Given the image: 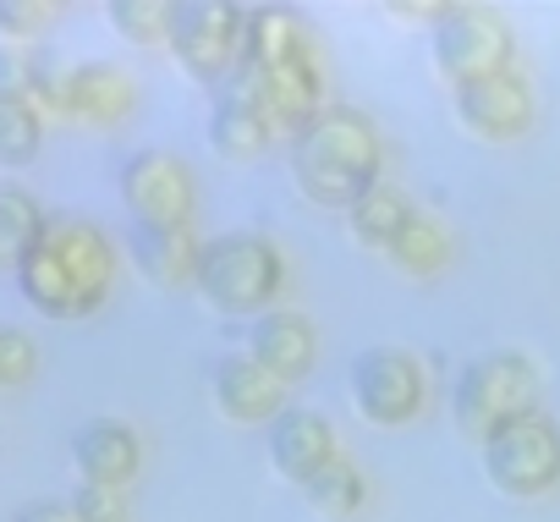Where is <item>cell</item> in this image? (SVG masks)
I'll use <instances>...</instances> for the list:
<instances>
[{
	"label": "cell",
	"mask_w": 560,
	"mask_h": 522,
	"mask_svg": "<svg viewBox=\"0 0 560 522\" xmlns=\"http://www.w3.org/2000/svg\"><path fill=\"white\" fill-rule=\"evenodd\" d=\"M121 204H127L132 225H192L198 182L182 154L138 149L132 160H121Z\"/></svg>",
	"instance_id": "10"
},
{
	"label": "cell",
	"mask_w": 560,
	"mask_h": 522,
	"mask_svg": "<svg viewBox=\"0 0 560 522\" xmlns=\"http://www.w3.org/2000/svg\"><path fill=\"white\" fill-rule=\"evenodd\" d=\"M28 72H34V56H28V50L0 45V105L28 100Z\"/></svg>",
	"instance_id": "28"
},
{
	"label": "cell",
	"mask_w": 560,
	"mask_h": 522,
	"mask_svg": "<svg viewBox=\"0 0 560 522\" xmlns=\"http://www.w3.org/2000/svg\"><path fill=\"white\" fill-rule=\"evenodd\" d=\"M242 34H247V12L231 7V0H176L165 50L192 83L220 89L242 67Z\"/></svg>",
	"instance_id": "9"
},
{
	"label": "cell",
	"mask_w": 560,
	"mask_h": 522,
	"mask_svg": "<svg viewBox=\"0 0 560 522\" xmlns=\"http://www.w3.org/2000/svg\"><path fill=\"white\" fill-rule=\"evenodd\" d=\"M451 111H456V127L472 132L478 143H516L533 127V89L522 72H500V78L451 89Z\"/></svg>",
	"instance_id": "11"
},
{
	"label": "cell",
	"mask_w": 560,
	"mask_h": 522,
	"mask_svg": "<svg viewBox=\"0 0 560 522\" xmlns=\"http://www.w3.org/2000/svg\"><path fill=\"white\" fill-rule=\"evenodd\" d=\"M538 413V369L522 352H483L456 369L451 385V418L467 440L494 434L500 424H516Z\"/></svg>",
	"instance_id": "5"
},
{
	"label": "cell",
	"mask_w": 560,
	"mask_h": 522,
	"mask_svg": "<svg viewBox=\"0 0 560 522\" xmlns=\"http://www.w3.org/2000/svg\"><path fill=\"white\" fill-rule=\"evenodd\" d=\"M429 56H434V72L451 89H462V83L516 72V34L489 7H451V12H434L429 23Z\"/></svg>",
	"instance_id": "6"
},
{
	"label": "cell",
	"mask_w": 560,
	"mask_h": 522,
	"mask_svg": "<svg viewBox=\"0 0 560 522\" xmlns=\"http://www.w3.org/2000/svg\"><path fill=\"white\" fill-rule=\"evenodd\" d=\"M105 23L138 50H154V45L171 39V7L165 0H110Z\"/></svg>",
	"instance_id": "24"
},
{
	"label": "cell",
	"mask_w": 560,
	"mask_h": 522,
	"mask_svg": "<svg viewBox=\"0 0 560 522\" xmlns=\"http://www.w3.org/2000/svg\"><path fill=\"white\" fill-rule=\"evenodd\" d=\"M287 165L314 209H352L374 182H385V138L369 111L330 105L292 138Z\"/></svg>",
	"instance_id": "3"
},
{
	"label": "cell",
	"mask_w": 560,
	"mask_h": 522,
	"mask_svg": "<svg viewBox=\"0 0 560 522\" xmlns=\"http://www.w3.org/2000/svg\"><path fill=\"white\" fill-rule=\"evenodd\" d=\"M39 231H45V204L18 182H0V270H18Z\"/></svg>",
	"instance_id": "21"
},
{
	"label": "cell",
	"mask_w": 560,
	"mask_h": 522,
	"mask_svg": "<svg viewBox=\"0 0 560 522\" xmlns=\"http://www.w3.org/2000/svg\"><path fill=\"white\" fill-rule=\"evenodd\" d=\"M385 258H390V265H396L401 276L429 281V276H440V270H445V258H451V236H445V225H440V220L412 214V220L401 225V236L385 247Z\"/></svg>",
	"instance_id": "20"
},
{
	"label": "cell",
	"mask_w": 560,
	"mask_h": 522,
	"mask_svg": "<svg viewBox=\"0 0 560 522\" xmlns=\"http://www.w3.org/2000/svg\"><path fill=\"white\" fill-rule=\"evenodd\" d=\"M72 522H127V489H105V484H78L67 495Z\"/></svg>",
	"instance_id": "26"
},
{
	"label": "cell",
	"mask_w": 560,
	"mask_h": 522,
	"mask_svg": "<svg viewBox=\"0 0 560 522\" xmlns=\"http://www.w3.org/2000/svg\"><path fill=\"white\" fill-rule=\"evenodd\" d=\"M247 358L264 363L280 385H292V380H308L314 363H319V330L308 314L298 309H269L253 320V336H247Z\"/></svg>",
	"instance_id": "15"
},
{
	"label": "cell",
	"mask_w": 560,
	"mask_h": 522,
	"mask_svg": "<svg viewBox=\"0 0 560 522\" xmlns=\"http://www.w3.org/2000/svg\"><path fill=\"white\" fill-rule=\"evenodd\" d=\"M209 396H214L225 424H264L269 429L287 413V385H280L264 363H253L247 352H225L209 369Z\"/></svg>",
	"instance_id": "14"
},
{
	"label": "cell",
	"mask_w": 560,
	"mask_h": 522,
	"mask_svg": "<svg viewBox=\"0 0 560 522\" xmlns=\"http://www.w3.org/2000/svg\"><path fill=\"white\" fill-rule=\"evenodd\" d=\"M50 23H56V7H50V0H0V34H7V45L39 39Z\"/></svg>",
	"instance_id": "27"
},
{
	"label": "cell",
	"mask_w": 560,
	"mask_h": 522,
	"mask_svg": "<svg viewBox=\"0 0 560 522\" xmlns=\"http://www.w3.org/2000/svg\"><path fill=\"white\" fill-rule=\"evenodd\" d=\"M132 105H138V89H132V78L116 61H78V67H67V116L72 121L116 127V121L132 116Z\"/></svg>",
	"instance_id": "18"
},
{
	"label": "cell",
	"mask_w": 560,
	"mask_h": 522,
	"mask_svg": "<svg viewBox=\"0 0 560 522\" xmlns=\"http://www.w3.org/2000/svg\"><path fill=\"white\" fill-rule=\"evenodd\" d=\"M12 522H72V511H67V500H28L12 511Z\"/></svg>",
	"instance_id": "29"
},
{
	"label": "cell",
	"mask_w": 560,
	"mask_h": 522,
	"mask_svg": "<svg viewBox=\"0 0 560 522\" xmlns=\"http://www.w3.org/2000/svg\"><path fill=\"white\" fill-rule=\"evenodd\" d=\"M303 500H308V511H319L325 522H352V517L369 506V478H363V467H352L347 456H336L314 484H303Z\"/></svg>",
	"instance_id": "22"
},
{
	"label": "cell",
	"mask_w": 560,
	"mask_h": 522,
	"mask_svg": "<svg viewBox=\"0 0 560 522\" xmlns=\"http://www.w3.org/2000/svg\"><path fill=\"white\" fill-rule=\"evenodd\" d=\"M34 369H39V347H34V336H23L18 325H0V391L28 385Z\"/></svg>",
	"instance_id": "25"
},
{
	"label": "cell",
	"mask_w": 560,
	"mask_h": 522,
	"mask_svg": "<svg viewBox=\"0 0 560 522\" xmlns=\"http://www.w3.org/2000/svg\"><path fill=\"white\" fill-rule=\"evenodd\" d=\"M347 391H352V407H358L363 424L407 429L429 407V369H423L418 352H407L396 341H380V347H363L352 358Z\"/></svg>",
	"instance_id": "8"
},
{
	"label": "cell",
	"mask_w": 560,
	"mask_h": 522,
	"mask_svg": "<svg viewBox=\"0 0 560 522\" xmlns=\"http://www.w3.org/2000/svg\"><path fill=\"white\" fill-rule=\"evenodd\" d=\"M275 138H280V127H275L269 105L258 100V89H253L242 72L225 78V83L214 89V105H209V149H214L220 160H231V165H247V160H258Z\"/></svg>",
	"instance_id": "12"
},
{
	"label": "cell",
	"mask_w": 560,
	"mask_h": 522,
	"mask_svg": "<svg viewBox=\"0 0 560 522\" xmlns=\"http://www.w3.org/2000/svg\"><path fill=\"white\" fill-rule=\"evenodd\" d=\"M45 143V116L34 100H12V105H0V165L18 171V165H34Z\"/></svg>",
	"instance_id": "23"
},
{
	"label": "cell",
	"mask_w": 560,
	"mask_h": 522,
	"mask_svg": "<svg viewBox=\"0 0 560 522\" xmlns=\"http://www.w3.org/2000/svg\"><path fill=\"white\" fill-rule=\"evenodd\" d=\"M198 247H203V236H192V225H127V258H132V270L149 287H160V292L192 287Z\"/></svg>",
	"instance_id": "17"
},
{
	"label": "cell",
	"mask_w": 560,
	"mask_h": 522,
	"mask_svg": "<svg viewBox=\"0 0 560 522\" xmlns=\"http://www.w3.org/2000/svg\"><path fill=\"white\" fill-rule=\"evenodd\" d=\"M18 292L45 320H89L110 303L116 242L89 214H45V231L12 270Z\"/></svg>",
	"instance_id": "1"
},
{
	"label": "cell",
	"mask_w": 560,
	"mask_h": 522,
	"mask_svg": "<svg viewBox=\"0 0 560 522\" xmlns=\"http://www.w3.org/2000/svg\"><path fill=\"white\" fill-rule=\"evenodd\" d=\"M478 462L494 495L505 500H538L560 484V424L549 413H527L516 424H500L478 440Z\"/></svg>",
	"instance_id": "7"
},
{
	"label": "cell",
	"mask_w": 560,
	"mask_h": 522,
	"mask_svg": "<svg viewBox=\"0 0 560 522\" xmlns=\"http://www.w3.org/2000/svg\"><path fill=\"white\" fill-rule=\"evenodd\" d=\"M412 214H418V209H412V198H407L396 182H374V187L347 209V225H352V236H358L363 247L385 253V247L401 236V225H407Z\"/></svg>",
	"instance_id": "19"
},
{
	"label": "cell",
	"mask_w": 560,
	"mask_h": 522,
	"mask_svg": "<svg viewBox=\"0 0 560 522\" xmlns=\"http://www.w3.org/2000/svg\"><path fill=\"white\" fill-rule=\"evenodd\" d=\"M336 456H341V440H336L330 418L314 413V407H287L269 424V467L298 489L314 484Z\"/></svg>",
	"instance_id": "13"
},
{
	"label": "cell",
	"mask_w": 560,
	"mask_h": 522,
	"mask_svg": "<svg viewBox=\"0 0 560 522\" xmlns=\"http://www.w3.org/2000/svg\"><path fill=\"white\" fill-rule=\"evenodd\" d=\"M72 462H78V484L127 489L138 478V467H143V440L121 418H89L72 434Z\"/></svg>",
	"instance_id": "16"
},
{
	"label": "cell",
	"mask_w": 560,
	"mask_h": 522,
	"mask_svg": "<svg viewBox=\"0 0 560 522\" xmlns=\"http://www.w3.org/2000/svg\"><path fill=\"white\" fill-rule=\"evenodd\" d=\"M258 100L269 105L280 132H303L319 111H330L325 100V56L319 39L308 34L303 18L280 12V7H258L247 12V34H242V67H236Z\"/></svg>",
	"instance_id": "2"
},
{
	"label": "cell",
	"mask_w": 560,
	"mask_h": 522,
	"mask_svg": "<svg viewBox=\"0 0 560 522\" xmlns=\"http://www.w3.org/2000/svg\"><path fill=\"white\" fill-rule=\"evenodd\" d=\"M192 292L203 298V309H214L225 320H258V314L280 309V292H287V253H280V242L264 236V231L203 236Z\"/></svg>",
	"instance_id": "4"
}]
</instances>
